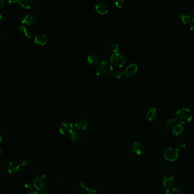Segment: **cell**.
<instances>
[{
  "label": "cell",
  "instance_id": "1",
  "mask_svg": "<svg viewBox=\"0 0 194 194\" xmlns=\"http://www.w3.org/2000/svg\"><path fill=\"white\" fill-rule=\"evenodd\" d=\"M114 68L113 66L106 61L100 62L96 68V74L102 79L109 78L113 74Z\"/></svg>",
  "mask_w": 194,
  "mask_h": 194
},
{
  "label": "cell",
  "instance_id": "2",
  "mask_svg": "<svg viewBox=\"0 0 194 194\" xmlns=\"http://www.w3.org/2000/svg\"><path fill=\"white\" fill-rule=\"evenodd\" d=\"M193 115L191 111L187 108H182L176 113L175 119L180 124L189 122L193 119Z\"/></svg>",
  "mask_w": 194,
  "mask_h": 194
},
{
  "label": "cell",
  "instance_id": "3",
  "mask_svg": "<svg viewBox=\"0 0 194 194\" xmlns=\"http://www.w3.org/2000/svg\"><path fill=\"white\" fill-rule=\"evenodd\" d=\"M110 61L114 67H122L126 64V59L123 55L119 53H116L111 56Z\"/></svg>",
  "mask_w": 194,
  "mask_h": 194
},
{
  "label": "cell",
  "instance_id": "4",
  "mask_svg": "<svg viewBox=\"0 0 194 194\" xmlns=\"http://www.w3.org/2000/svg\"><path fill=\"white\" fill-rule=\"evenodd\" d=\"M163 155L166 161L173 162L178 159V152L175 148L168 147L165 149Z\"/></svg>",
  "mask_w": 194,
  "mask_h": 194
},
{
  "label": "cell",
  "instance_id": "5",
  "mask_svg": "<svg viewBox=\"0 0 194 194\" xmlns=\"http://www.w3.org/2000/svg\"><path fill=\"white\" fill-rule=\"evenodd\" d=\"M47 179L44 175H41L38 176L33 182V186L37 190L41 191L46 186Z\"/></svg>",
  "mask_w": 194,
  "mask_h": 194
},
{
  "label": "cell",
  "instance_id": "6",
  "mask_svg": "<svg viewBox=\"0 0 194 194\" xmlns=\"http://www.w3.org/2000/svg\"><path fill=\"white\" fill-rule=\"evenodd\" d=\"M36 22V17L33 13L25 14L22 19V23L25 26H31Z\"/></svg>",
  "mask_w": 194,
  "mask_h": 194
},
{
  "label": "cell",
  "instance_id": "7",
  "mask_svg": "<svg viewBox=\"0 0 194 194\" xmlns=\"http://www.w3.org/2000/svg\"><path fill=\"white\" fill-rule=\"evenodd\" d=\"M73 125L69 121H63L61 122L59 127V130L61 134H70L73 132Z\"/></svg>",
  "mask_w": 194,
  "mask_h": 194
},
{
  "label": "cell",
  "instance_id": "8",
  "mask_svg": "<svg viewBox=\"0 0 194 194\" xmlns=\"http://www.w3.org/2000/svg\"><path fill=\"white\" fill-rule=\"evenodd\" d=\"M162 183L165 187L171 189L174 187L175 179L174 177L169 174H166L162 177Z\"/></svg>",
  "mask_w": 194,
  "mask_h": 194
},
{
  "label": "cell",
  "instance_id": "9",
  "mask_svg": "<svg viewBox=\"0 0 194 194\" xmlns=\"http://www.w3.org/2000/svg\"><path fill=\"white\" fill-rule=\"evenodd\" d=\"M95 8L97 12L101 14H105L108 12V7L106 4L102 1H98L96 2Z\"/></svg>",
  "mask_w": 194,
  "mask_h": 194
},
{
  "label": "cell",
  "instance_id": "10",
  "mask_svg": "<svg viewBox=\"0 0 194 194\" xmlns=\"http://www.w3.org/2000/svg\"><path fill=\"white\" fill-rule=\"evenodd\" d=\"M21 167L20 163L17 162H10L7 166V170L10 174H15L18 172Z\"/></svg>",
  "mask_w": 194,
  "mask_h": 194
},
{
  "label": "cell",
  "instance_id": "11",
  "mask_svg": "<svg viewBox=\"0 0 194 194\" xmlns=\"http://www.w3.org/2000/svg\"><path fill=\"white\" fill-rule=\"evenodd\" d=\"M137 66L135 63H131L126 68L124 75L127 77H132L137 72Z\"/></svg>",
  "mask_w": 194,
  "mask_h": 194
},
{
  "label": "cell",
  "instance_id": "12",
  "mask_svg": "<svg viewBox=\"0 0 194 194\" xmlns=\"http://www.w3.org/2000/svg\"><path fill=\"white\" fill-rule=\"evenodd\" d=\"M157 113L156 109L155 108L151 107L147 109L145 114V116L147 120L152 121L157 117Z\"/></svg>",
  "mask_w": 194,
  "mask_h": 194
},
{
  "label": "cell",
  "instance_id": "13",
  "mask_svg": "<svg viewBox=\"0 0 194 194\" xmlns=\"http://www.w3.org/2000/svg\"><path fill=\"white\" fill-rule=\"evenodd\" d=\"M34 41L36 44L40 46H43L47 43V35L45 34H39L35 37Z\"/></svg>",
  "mask_w": 194,
  "mask_h": 194
},
{
  "label": "cell",
  "instance_id": "14",
  "mask_svg": "<svg viewBox=\"0 0 194 194\" xmlns=\"http://www.w3.org/2000/svg\"><path fill=\"white\" fill-rule=\"evenodd\" d=\"M131 150L134 154L137 155H139L142 153L143 147L140 143L134 142L132 145Z\"/></svg>",
  "mask_w": 194,
  "mask_h": 194
},
{
  "label": "cell",
  "instance_id": "15",
  "mask_svg": "<svg viewBox=\"0 0 194 194\" xmlns=\"http://www.w3.org/2000/svg\"><path fill=\"white\" fill-rule=\"evenodd\" d=\"M87 121L84 119H78L74 123L75 127L79 130H85L87 128Z\"/></svg>",
  "mask_w": 194,
  "mask_h": 194
},
{
  "label": "cell",
  "instance_id": "16",
  "mask_svg": "<svg viewBox=\"0 0 194 194\" xmlns=\"http://www.w3.org/2000/svg\"><path fill=\"white\" fill-rule=\"evenodd\" d=\"M99 61L98 56L95 53H91L87 56V61L91 65H96Z\"/></svg>",
  "mask_w": 194,
  "mask_h": 194
},
{
  "label": "cell",
  "instance_id": "17",
  "mask_svg": "<svg viewBox=\"0 0 194 194\" xmlns=\"http://www.w3.org/2000/svg\"><path fill=\"white\" fill-rule=\"evenodd\" d=\"M20 33L23 35V37L25 38L30 39L32 37V34L31 31L27 28L26 26H25L23 25H21L20 26Z\"/></svg>",
  "mask_w": 194,
  "mask_h": 194
},
{
  "label": "cell",
  "instance_id": "18",
  "mask_svg": "<svg viewBox=\"0 0 194 194\" xmlns=\"http://www.w3.org/2000/svg\"><path fill=\"white\" fill-rule=\"evenodd\" d=\"M183 131V127L182 124L177 123L172 129V132L175 135L179 136L180 135Z\"/></svg>",
  "mask_w": 194,
  "mask_h": 194
},
{
  "label": "cell",
  "instance_id": "19",
  "mask_svg": "<svg viewBox=\"0 0 194 194\" xmlns=\"http://www.w3.org/2000/svg\"><path fill=\"white\" fill-rule=\"evenodd\" d=\"M177 120L175 118L171 117L168 119L167 120L165 121V126L167 129H173L174 126L177 124Z\"/></svg>",
  "mask_w": 194,
  "mask_h": 194
},
{
  "label": "cell",
  "instance_id": "20",
  "mask_svg": "<svg viewBox=\"0 0 194 194\" xmlns=\"http://www.w3.org/2000/svg\"><path fill=\"white\" fill-rule=\"evenodd\" d=\"M18 2L21 7L25 9H30L33 6V0H20Z\"/></svg>",
  "mask_w": 194,
  "mask_h": 194
},
{
  "label": "cell",
  "instance_id": "21",
  "mask_svg": "<svg viewBox=\"0 0 194 194\" xmlns=\"http://www.w3.org/2000/svg\"><path fill=\"white\" fill-rule=\"evenodd\" d=\"M81 186L82 187L85 188V194H96L95 190L91 188L87 187V183L84 181H81L80 182Z\"/></svg>",
  "mask_w": 194,
  "mask_h": 194
},
{
  "label": "cell",
  "instance_id": "22",
  "mask_svg": "<svg viewBox=\"0 0 194 194\" xmlns=\"http://www.w3.org/2000/svg\"><path fill=\"white\" fill-rule=\"evenodd\" d=\"M70 138L71 140L74 142H77L80 140L81 138V135L79 132L76 130H73L72 133H70Z\"/></svg>",
  "mask_w": 194,
  "mask_h": 194
},
{
  "label": "cell",
  "instance_id": "23",
  "mask_svg": "<svg viewBox=\"0 0 194 194\" xmlns=\"http://www.w3.org/2000/svg\"><path fill=\"white\" fill-rule=\"evenodd\" d=\"M179 18L184 23H187L191 19V16L187 13H182L179 15Z\"/></svg>",
  "mask_w": 194,
  "mask_h": 194
},
{
  "label": "cell",
  "instance_id": "24",
  "mask_svg": "<svg viewBox=\"0 0 194 194\" xmlns=\"http://www.w3.org/2000/svg\"><path fill=\"white\" fill-rule=\"evenodd\" d=\"M110 50L113 52H114V53H118V51L119 50V45L116 42H112L110 45Z\"/></svg>",
  "mask_w": 194,
  "mask_h": 194
},
{
  "label": "cell",
  "instance_id": "25",
  "mask_svg": "<svg viewBox=\"0 0 194 194\" xmlns=\"http://www.w3.org/2000/svg\"><path fill=\"white\" fill-rule=\"evenodd\" d=\"M186 147V144L184 143V142H179L178 143L177 145H176V146H175V149L179 152V151H182Z\"/></svg>",
  "mask_w": 194,
  "mask_h": 194
},
{
  "label": "cell",
  "instance_id": "26",
  "mask_svg": "<svg viewBox=\"0 0 194 194\" xmlns=\"http://www.w3.org/2000/svg\"><path fill=\"white\" fill-rule=\"evenodd\" d=\"M33 184L31 182H27L25 184V189L29 193L33 191Z\"/></svg>",
  "mask_w": 194,
  "mask_h": 194
},
{
  "label": "cell",
  "instance_id": "27",
  "mask_svg": "<svg viewBox=\"0 0 194 194\" xmlns=\"http://www.w3.org/2000/svg\"><path fill=\"white\" fill-rule=\"evenodd\" d=\"M171 191L173 194H185V191L182 188H173Z\"/></svg>",
  "mask_w": 194,
  "mask_h": 194
},
{
  "label": "cell",
  "instance_id": "28",
  "mask_svg": "<svg viewBox=\"0 0 194 194\" xmlns=\"http://www.w3.org/2000/svg\"><path fill=\"white\" fill-rule=\"evenodd\" d=\"M115 4L117 7H121L124 6L125 2L124 0H117V1H115Z\"/></svg>",
  "mask_w": 194,
  "mask_h": 194
},
{
  "label": "cell",
  "instance_id": "29",
  "mask_svg": "<svg viewBox=\"0 0 194 194\" xmlns=\"http://www.w3.org/2000/svg\"><path fill=\"white\" fill-rule=\"evenodd\" d=\"M123 75H124L123 72L118 71V72H115V78H117V79H120Z\"/></svg>",
  "mask_w": 194,
  "mask_h": 194
},
{
  "label": "cell",
  "instance_id": "30",
  "mask_svg": "<svg viewBox=\"0 0 194 194\" xmlns=\"http://www.w3.org/2000/svg\"><path fill=\"white\" fill-rule=\"evenodd\" d=\"M190 27L192 30L194 31V18H193V20L191 21L190 24Z\"/></svg>",
  "mask_w": 194,
  "mask_h": 194
},
{
  "label": "cell",
  "instance_id": "31",
  "mask_svg": "<svg viewBox=\"0 0 194 194\" xmlns=\"http://www.w3.org/2000/svg\"><path fill=\"white\" fill-rule=\"evenodd\" d=\"M20 166H25L27 165V162L26 160H22L20 162Z\"/></svg>",
  "mask_w": 194,
  "mask_h": 194
},
{
  "label": "cell",
  "instance_id": "32",
  "mask_svg": "<svg viewBox=\"0 0 194 194\" xmlns=\"http://www.w3.org/2000/svg\"><path fill=\"white\" fill-rule=\"evenodd\" d=\"M164 194H172V191H171V190L170 189H168V188H167V189L165 190V193H164Z\"/></svg>",
  "mask_w": 194,
  "mask_h": 194
},
{
  "label": "cell",
  "instance_id": "33",
  "mask_svg": "<svg viewBox=\"0 0 194 194\" xmlns=\"http://www.w3.org/2000/svg\"><path fill=\"white\" fill-rule=\"evenodd\" d=\"M5 4L4 0H0V7H4Z\"/></svg>",
  "mask_w": 194,
  "mask_h": 194
},
{
  "label": "cell",
  "instance_id": "34",
  "mask_svg": "<svg viewBox=\"0 0 194 194\" xmlns=\"http://www.w3.org/2000/svg\"><path fill=\"white\" fill-rule=\"evenodd\" d=\"M39 194V193L37 191H35V190H33V191H31V192H30L29 193V194Z\"/></svg>",
  "mask_w": 194,
  "mask_h": 194
},
{
  "label": "cell",
  "instance_id": "35",
  "mask_svg": "<svg viewBox=\"0 0 194 194\" xmlns=\"http://www.w3.org/2000/svg\"><path fill=\"white\" fill-rule=\"evenodd\" d=\"M39 194H47V193L46 191H44V190H41V191H40V193H39Z\"/></svg>",
  "mask_w": 194,
  "mask_h": 194
},
{
  "label": "cell",
  "instance_id": "36",
  "mask_svg": "<svg viewBox=\"0 0 194 194\" xmlns=\"http://www.w3.org/2000/svg\"><path fill=\"white\" fill-rule=\"evenodd\" d=\"M191 16L193 17V18H194V9H193V10H191Z\"/></svg>",
  "mask_w": 194,
  "mask_h": 194
},
{
  "label": "cell",
  "instance_id": "37",
  "mask_svg": "<svg viewBox=\"0 0 194 194\" xmlns=\"http://www.w3.org/2000/svg\"><path fill=\"white\" fill-rule=\"evenodd\" d=\"M3 147H2L1 145H0V154H2V152H3Z\"/></svg>",
  "mask_w": 194,
  "mask_h": 194
},
{
  "label": "cell",
  "instance_id": "38",
  "mask_svg": "<svg viewBox=\"0 0 194 194\" xmlns=\"http://www.w3.org/2000/svg\"><path fill=\"white\" fill-rule=\"evenodd\" d=\"M2 15L0 14V23H1V22H2Z\"/></svg>",
  "mask_w": 194,
  "mask_h": 194
},
{
  "label": "cell",
  "instance_id": "39",
  "mask_svg": "<svg viewBox=\"0 0 194 194\" xmlns=\"http://www.w3.org/2000/svg\"><path fill=\"white\" fill-rule=\"evenodd\" d=\"M2 135L0 134V143L2 142Z\"/></svg>",
  "mask_w": 194,
  "mask_h": 194
},
{
  "label": "cell",
  "instance_id": "40",
  "mask_svg": "<svg viewBox=\"0 0 194 194\" xmlns=\"http://www.w3.org/2000/svg\"><path fill=\"white\" fill-rule=\"evenodd\" d=\"M0 38H1V35H0Z\"/></svg>",
  "mask_w": 194,
  "mask_h": 194
}]
</instances>
